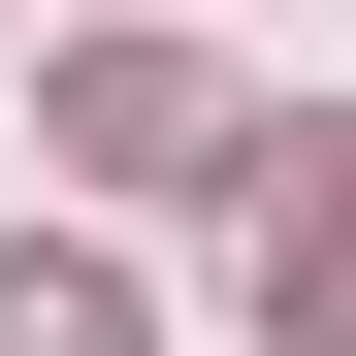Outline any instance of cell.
Listing matches in <instances>:
<instances>
[{"label": "cell", "mask_w": 356, "mask_h": 356, "mask_svg": "<svg viewBox=\"0 0 356 356\" xmlns=\"http://www.w3.org/2000/svg\"><path fill=\"white\" fill-rule=\"evenodd\" d=\"M291 356H356V162L291 195Z\"/></svg>", "instance_id": "cell-3"}, {"label": "cell", "mask_w": 356, "mask_h": 356, "mask_svg": "<svg viewBox=\"0 0 356 356\" xmlns=\"http://www.w3.org/2000/svg\"><path fill=\"white\" fill-rule=\"evenodd\" d=\"M65 162H97V195H195V162H227V97L162 65V33H97V65H65Z\"/></svg>", "instance_id": "cell-1"}, {"label": "cell", "mask_w": 356, "mask_h": 356, "mask_svg": "<svg viewBox=\"0 0 356 356\" xmlns=\"http://www.w3.org/2000/svg\"><path fill=\"white\" fill-rule=\"evenodd\" d=\"M0 356H130V259H0Z\"/></svg>", "instance_id": "cell-2"}]
</instances>
